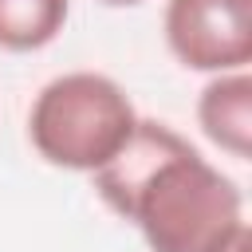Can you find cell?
Masks as SVG:
<instances>
[{
	"mask_svg": "<svg viewBox=\"0 0 252 252\" xmlns=\"http://www.w3.org/2000/svg\"><path fill=\"white\" fill-rule=\"evenodd\" d=\"M94 193L150 252H224L244 228V193L173 126L138 118L126 146L94 169Z\"/></svg>",
	"mask_w": 252,
	"mask_h": 252,
	"instance_id": "6da1fadb",
	"label": "cell"
},
{
	"mask_svg": "<svg viewBox=\"0 0 252 252\" xmlns=\"http://www.w3.org/2000/svg\"><path fill=\"white\" fill-rule=\"evenodd\" d=\"M138 114L130 94L98 71H67L43 83L28 114L35 154L59 169H102L134 134Z\"/></svg>",
	"mask_w": 252,
	"mask_h": 252,
	"instance_id": "7a4b0ae2",
	"label": "cell"
},
{
	"mask_svg": "<svg viewBox=\"0 0 252 252\" xmlns=\"http://www.w3.org/2000/svg\"><path fill=\"white\" fill-rule=\"evenodd\" d=\"M165 43L189 71H244L252 59V0H165Z\"/></svg>",
	"mask_w": 252,
	"mask_h": 252,
	"instance_id": "3957f363",
	"label": "cell"
},
{
	"mask_svg": "<svg viewBox=\"0 0 252 252\" xmlns=\"http://www.w3.org/2000/svg\"><path fill=\"white\" fill-rule=\"evenodd\" d=\"M197 122L213 146L244 161L252 154V75L224 71L209 79L197 98Z\"/></svg>",
	"mask_w": 252,
	"mask_h": 252,
	"instance_id": "277c9868",
	"label": "cell"
},
{
	"mask_svg": "<svg viewBox=\"0 0 252 252\" xmlns=\"http://www.w3.org/2000/svg\"><path fill=\"white\" fill-rule=\"evenodd\" d=\"M71 0H0V47L39 51L67 24Z\"/></svg>",
	"mask_w": 252,
	"mask_h": 252,
	"instance_id": "5b68a950",
	"label": "cell"
},
{
	"mask_svg": "<svg viewBox=\"0 0 252 252\" xmlns=\"http://www.w3.org/2000/svg\"><path fill=\"white\" fill-rule=\"evenodd\" d=\"M224 252H252V232L244 228V232H240V236H236V240H232Z\"/></svg>",
	"mask_w": 252,
	"mask_h": 252,
	"instance_id": "8992f818",
	"label": "cell"
},
{
	"mask_svg": "<svg viewBox=\"0 0 252 252\" xmlns=\"http://www.w3.org/2000/svg\"><path fill=\"white\" fill-rule=\"evenodd\" d=\"M98 4H110V8H126V4H138V0H98Z\"/></svg>",
	"mask_w": 252,
	"mask_h": 252,
	"instance_id": "52a82bcc",
	"label": "cell"
}]
</instances>
